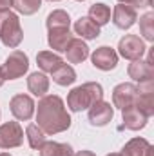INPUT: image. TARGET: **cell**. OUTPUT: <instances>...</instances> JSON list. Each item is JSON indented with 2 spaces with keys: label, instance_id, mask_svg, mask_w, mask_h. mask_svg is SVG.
<instances>
[{
  "label": "cell",
  "instance_id": "6",
  "mask_svg": "<svg viewBox=\"0 0 154 156\" xmlns=\"http://www.w3.org/2000/svg\"><path fill=\"white\" fill-rule=\"evenodd\" d=\"M118 49H120V55L123 58H127V60H138L147 51L145 42L140 37H136V35H125L123 38L120 40Z\"/></svg>",
  "mask_w": 154,
  "mask_h": 156
},
{
  "label": "cell",
  "instance_id": "26",
  "mask_svg": "<svg viewBox=\"0 0 154 156\" xmlns=\"http://www.w3.org/2000/svg\"><path fill=\"white\" fill-rule=\"evenodd\" d=\"M42 5V0H13V5L22 15H35Z\"/></svg>",
  "mask_w": 154,
  "mask_h": 156
},
{
  "label": "cell",
  "instance_id": "12",
  "mask_svg": "<svg viewBox=\"0 0 154 156\" xmlns=\"http://www.w3.org/2000/svg\"><path fill=\"white\" fill-rule=\"evenodd\" d=\"M121 118H123V125H125L127 129H131V131H140V129H143V127L147 125V120H149L134 104L129 105V107H125V109H121Z\"/></svg>",
  "mask_w": 154,
  "mask_h": 156
},
{
  "label": "cell",
  "instance_id": "22",
  "mask_svg": "<svg viewBox=\"0 0 154 156\" xmlns=\"http://www.w3.org/2000/svg\"><path fill=\"white\" fill-rule=\"evenodd\" d=\"M151 144L145 140V138H132L131 142H127L121 149V156H143L145 154V149L149 147Z\"/></svg>",
  "mask_w": 154,
  "mask_h": 156
},
{
  "label": "cell",
  "instance_id": "27",
  "mask_svg": "<svg viewBox=\"0 0 154 156\" xmlns=\"http://www.w3.org/2000/svg\"><path fill=\"white\" fill-rule=\"evenodd\" d=\"M140 31L145 37V40H149V42L154 40V13L149 11L140 18Z\"/></svg>",
  "mask_w": 154,
  "mask_h": 156
},
{
  "label": "cell",
  "instance_id": "17",
  "mask_svg": "<svg viewBox=\"0 0 154 156\" xmlns=\"http://www.w3.org/2000/svg\"><path fill=\"white\" fill-rule=\"evenodd\" d=\"M75 31H76V35H80L82 38H85V40H93V38L100 37V27L89 16H82L80 20H76Z\"/></svg>",
  "mask_w": 154,
  "mask_h": 156
},
{
  "label": "cell",
  "instance_id": "19",
  "mask_svg": "<svg viewBox=\"0 0 154 156\" xmlns=\"http://www.w3.org/2000/svg\"><path fill=\"white\" fill-rule=\"evenodd\" d=\"M40 156H73V147L69 144H58V142H44L38 149Z\"/></svg>",
  "mask_w": 154,
  "mask_h": 156
},
{
  "label": "cell",
  "instance_id": "16",
  "mask_svg": "<svg viewBox=\"0 0 154 156\" xmlns=\"http://www.w3.org/2000/svg\"><path fill=\"white\" fill-rule=\"evenodd\" d=\"M37 62H38V67L44 73H53L64 64L62 56L56 53H51V51H40L37 55Z\"/></svg>",
  "mask_w": 154,
  "mask_h": 156
},
{
  "label": "cell",
  "instance_id": "31",
  "mask_svg": "<svg viewBox=\"0 0 154 156\" xmlns=\"http://www.w3.org/2000/svg\"><path fill=\"white\" fill-rule=\"evenodd\" d=\"M143 156H152V145H149V147L145 149V154Z\"/></svg>",
  "mask_w": 154,
  "mask_h": 156
},
{
  "label": "cell",
  "instance_id": "10",
  "mask_svg": "<svg viewBox=\"0 0 154 156\" xmlns=\"http://www.w3.org/2000/svg\"><path fill=\"white\" fill-rule=\"evenodd\" d=\"M136 85L134 83H120L116 85L114 91H113V104L118 109H125L129 105L134 104V98H136Z\"/></svg>",
  "mask_w": 154,
  "mask_h": 156
},
{
  "label": "cell",
  "instance_id": "1",
  "mask_svg": "<svg viewBox=\"0 0 154 156\" xmlns=\"http://www.w3.org/2000/svg\"><path fill=\"white\" fill-rule=\"evenodd\" d=\"M37 125L45 134H58L71 127V116L65 111L64 100L56 94L42 96L37 111Z\"/></svg>",
  "mask_w": 154,
  "mask_h": 156
},
{
  "label": "cell",
  "instance_id": "24",
  "mask_svg": "<svg viewBox=\"0 0 154 156\" xmlns=\"http://www.w3.org/2000/svg\"><path fill=\"white\" fill-rule=\"evenodd\" d=\"M134 105L147 118H151L154 115V93H136Z\"/></svg>",
  "mask_w": 154,
  "mask_h": 156
},
{
  "label": "cell",
  "instance_id": "15",
  "mask_svg": "<svg viewBox=\"0 0 154 156\" xmlns=\"http://www.w3.org/2000/svg\"><path fill=\"white\" fill-rule=\"evenodd\" d=\"M65 53H67V60L71 64H82L89 56V47L82 38H73L69 42Z\"/></svg>",
  "mask_w": 154,
  "mask_h": 156
},
{
  "label": "cell",
  "instance_id": "9",
  "mask_svg": "<svg viewBox=\"0 0 154 156\" xmlns=\"http://www.w3.org/2000/svg\"><path fill=\"white\" fill-rule=\"evenodd\" d=\"M113 116H114V111H113V107H111L109 102L100 100V102H94L89 107V122L93 125H98V127L107 125L113 120Z\"/></svg>",
  "mask_w": 154,
  "mask_h": 156
},
{
  "label": "cell",
  "instance_id": "28",
  "mask_svg": "<svg viewBox=\"0 0 154 156\" xmlns=\"http://www.w3.org/2000/svg\"><path fill=\"white\" fill-rule=\"evenodd\" d=\"M120 4H127L131 7H151L152 0H118Z\"/></svg>",
  "mask_w": 154,
  "mask_h": 156
},
{
  "label": "cell",
  "instance_id": "30",
  "mask_svg": "<svg viewBox=\"0 0 154 156\" xmlns=\"http://www.w3.org/2000/svg\"><path fill=\"white\" fill-rule=\"evenodd\" d=\"M73 156H96L94 153H91V151H80L78 154H73Z\"/></svg>",
  "mask_w": 154,
  "mask_h": 156
},
{
  "label": "cell",
  "instance_id": "21",
  "mask_svg": "<svg viewBox=\"0 0 154 156\" xmlns=\"http://www.w3.org/2000/svg\"><path fill=\"white\" fill-rule=\"evenodd\" d=\"M89 18L100 27V26H105L109 20H111V7L105 5V4H94L89 7Z\"/></svg>",
  "mask_w": 154,
  "mask_h": 156
},
{
  "label": "cell",
  "instance_id": "18",
  "mask_svg": "<svg viewBox=\"0 0 154 156\" xmlns=\"http://www.w3.org/2000/svg\"><path fill=\"white\" fill-rule=\"evenodd\" d=\"M27 87L35 96H45L49 91V78L44 73H31L27 78Z\"/></svg>",
  "mask_w": 154,
  "mask_h": 156
},
{
  "label": "cell",
  "instance_id": "20",
  "mask_svg": "<svg viewBox=\"0 0 154 156\" xmlns=\"http://www.w3.org/2000/svg\"><path fill=\"white\" fill-rule=\"evenodd\" d=\"M51 75H53V82H54V83L64 85V87L76 82V73H75V69H73L71 66H67V64H62V66H60L56 71H53Z\"/></svg>",
  "mask_w": 154,
  "mask_h": 156
},
{
  "label": "cell",
  "instance_id": "23",
  "mask_svg": "<svg viewBox=\"0 0 154 156\" xmlns=\"http://www.w3.org/2000/svg\"><path fill=\"white\" fill-rule=\"evenodd\" d=\"M45 26L47 29H62V27H69L71 26V18L65 11L62 9H56L53 13H49L47 20H45Z\"/></svg>",
  "mask_w": 154,
  "mask_h": 156
},
{
  "label": "cell",
  "instance_id": "5",
  "mask_svg": "<svg viewBox=\"0 0 154 156\" xmlns=\"http://www.w3.org/2000/svg\"><path fill=\"white\" fill-rule=\"evenodd\" d=\"M24 142V131L18 122H5L0 125V149L20 147Z\"/></svg>",
  "mask_w": 154,
  "mask_h": 156
},
{
  "label": "cell",
  "instance_id": "33",
  "mask_svg": "<svg viewBox=\"0 0 154 156\" xmlns=\"http://www.w3.org/2000/svg\"><path fill=\"white\" fill-rule=\"evenodd\" d=\"M107 156H121L120 153H111V154H107Z\"/></svg>",
  "mask_w": 154,
  "mask_h": 156
},
{
  "label": "cell",
  "instance_id": "32",
  "mask_svg": "<svg viewBox=\"0 0 154 156\" xmlns=\"http://www.w3.org/2000/svg\"><path fill=\"white\" fill-rule=\"evenodd\" d=\"M4 82H5V78H4V75H2V71H0V87L4 85Z\"/></svg>",
  "mask_w": 154,
  "mask_h": 156
},
{
  "label": "cell",
  "instance_id": "25",
  "mask_svg": "<svg viewBox=\"0 0 154 156\" xmlns=\"http://www.w3.org/2000/svg\"><path fill=\"white\" fill-rule=\"evenodd\" d=\"M26 134H27V142H29L31 149H40L45 142V133L37 123H29L27 129H26Z\"/></svg>",
  "mask_w": 154,
  "mask_h": 156
},
{
  "label": "cell",
  "instance_id": "4",
  "mask_svg": "<svg viewBox=\"0 0 154 156\" xmlns=\"http://www.w3.org/2000/svg\"><path fill=\"white\" fill-rule=\"evenodd\" d=\"M27 69H29V58L24 51H13L5 58L4 66L0 67L5 80H16V78L24 76L27 73Z\"/></svg>",
  "mask_w": 154,
  "mask_h": 156
},
{
  "label": "cell",
  "instance_id": "29",
  "mask_svg": "<svg viewBox=\"0 0 154 156\" xmlns=\"http://www.w3.org/2000/svg\"><path fill=\"white\" fill-rule=\"evenodd\" d=\"M13 5V0H0V11H5Z\"/></svg>",
  "mask_w": 154,
  "mask_h": 156
},
{
  "label": "cell",
  "instance_id": "35",
  "mask_svg": "<svg viewBox=\"0 0 154 156\" xmlns=\"http://www.w3.org/2000/svg\"><path fill=\"white\" fill-rule=\"evenodd\" d=\"M49 2H58V0H49Z\"/></svg>",
  "mask_w": 154,
  "mask_h": 156
},
{
  "label": "cell",
  "instance_id": "11",
  "mask_svg": "<svg viewBox=\"0 0 154 156\" xmlns=\"http://www.w3.org/2000/svg\"><path fill=\"white\" fill-rule=\"evenodd\" d=\"M113 22L120 29H129L136 22V9L127 5V4H118L113 11Z\"/></svg>",
  "mask_w": 154,
  "mask_h": 156
},
{
  "label": "cell",
  "instance_id": "36",
  "mask_svg": "<svg viewBox=\"0 0 154 156\" xmlns=\"http://www.w3.org/2000/svg\"><path fill=\"white\" fill-rule=\"evenodd\" d=\"M76 2H83V0H76Z\"/></svg>",
  "mask_w": 154,
  "mask_h": 156
},
{
  "label": "cell",
  "instance_id": "2",
  "mask_svg": "<svg viewBox=\"0 0 154 156\" xmlns=\"http://www.w3.org/2000/svg\"><path fill=\"white\" fill-rule=\"evenodd\" d=\"M103 98V89L100 83L96 82H87L80 87H75L69 96H67V105L71 111H83L87 107H91L94 102H100Z\"/></svg>",
  "mask_w": 154,
  "mask_h": 156
},
{
  "label": "cell",
  "instance_id": "8",
  "mask_svg": "<svg viewBox=\"0 0 154 156\" xmlns=\"http://www.w3.org/2000/svg\"><path fill=\"white\" fill-rule=\"evenodd\" d=\"M91 60H93V66L100 71H111L114 69L116 64H118V55L113 47H107V45H102L98 47L93 55H91Z\"/></svg>",
  "mask_w": 154,
  "mask_h": 156
},
{
  "label": "cell",
  "instance_id": "7",
  "mask_svg": "<svg viewBox=\"0 0 154 156\" xmlns=\"http://www.w3.org/2000/svg\"><path fill=\"white\" fill-rule=\"evenodd\" d=\"M9 109H11L13 116L16 118V120L27 122V120H31L33 113H35V102L27 94H16V96L11 98Z\"/></svg>",
  "mask_w": 154,
  "mask_h": 156
},
{
  "label": "cell",
  "instance_id": "14",
  "mask_svg": "<svg viewBox=\"0 0 154 156\" xmlns=\"http://www.w3.org/2000/svg\"><path fill=\"white\" fill-rule=\"evenodd\" d=\"M129 76L136 82H147L154 80V67L149 62H143L142 58L132 60V64L129 66Z\"/></svg>",
  "mask_w": 154,
  "mask_h": 156
},
{
  "label": "cell",
  "instance_id": "34",
  "mask_svg": "<svg viewBox=\"0 0 154 156\" xmlns=\"http://www.w3.org/2000/svg\"><path fill=\"white\" fill-rule=\"evenodd\" d=\"M0 156H11V154H9V153H2Z\"/></svg>",
  "mask_w": 154,
  "mask_h": 156
},
{
  "label": "cell",
  "instance_id": "13",
  "mask_svg": "<svg viewBox=\"0 0 154 156\" xmlns=\"http://www.w3.org/2000/svg\"><path fill=\"white\" fill-rule=\"evenodd\" d=\"M73 40V35L69 31V27H62V29H49V37L47 42L51 45V49L58 51V53H64L69 45V42Z\"/></svg>",
  "mask_w": 154,
  "mask_h": 156
},
{
  "label": "cell",
  "instance_id": "3",
  "mask_svg": "<svg viewBox=\"0 0 154 156\" xmlns=\"http://www.w3.org/2000/svg\"><path fill=\"white\" fill-rule=\"evenodd\" d=\"M0 40L5 47H18L24 40V31L20 27L18 15L11 9L0 11Z\"/></svg>",
  "mask_w": 154,
  "mask_h": 156
}]
</instances>
